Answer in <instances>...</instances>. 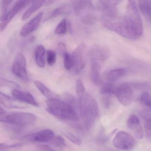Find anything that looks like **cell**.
Returning a JSON list of instances; mask_svg holds the SVG:
<instances>
[{
    "label": "cell",
    "mask_w": 151,
    "mask_h": 151,
    "mask_svg": "<svg viewBox=\"0 0 151 151\" xmlns=\"http://www.w3.org/2000/svg\"><path fill=\"white\" fill-rule=\"evenodd\" d=\"M115 33L129 40L140 38L143 33L142 20L135 1H128L127 12Z\"/></svg>",
    "instance_id": "1"
},
{
    "label": "cell",
    "mask_w": 151,
    "mask_h": 151,
    "mask_svg": "<svg viewBox=\"0 0 151 151\" xmlns=\"http://www.w3.org/2000/svg\"><path fill=\"white\" fill-rule=\"evenodd\" d=\"M47 111L57 118L65 121H76L79 116L74 105L58 98H53L47 101Z\"/></svg>",
    "instance_id": "2"
},
{
    "label": "cell",
    "mask_w": 151,
    "mask_h": 151,
    "mask_svg": "<svg viewBox=\"0 0 151 151\" xmlns=\"http://www.w3.org/2000/svg\"><path fill=\"white\" fill-rule=\"evenodd\" d=\"M79 98L80 114L84 127L90 129L96 122L99 114L98 105L95 98L85 92Z\"/></svg>",
    "instance_id": "3"
},
{
    "label": "cell",
    "mask_w": 151,
    "mask_h": 151,
    "mask_svg": "<svg viewBox=\"0 0 151 151\" xmlns=\"http://www.w3.org/2000/svg\"><path fill=\"white\" fill-rule=\"evenodd\" d=\"M36 117L29 113H13L8 114H0V122H5L19 126L31 125L35 121Z\"/></svg>",
    "instance_id": "4"
},
{
    "label": "cell",
    "mask_w": 151,
    "mask_h": 151,
    "mask_svg": "<svg viewBox=\"0 0 151 151\" xmlns=\"http://www.w3.org/2000/svg\"><path fill=\"white\" fill-rule=\"evenodd\" d=\"M136 141L134 137L125 131H119L113 140V144L117 149L128 151L134 147Z\"/></svg>",
    "instance_id": "5"
},
{
    "label": "cell",
    "mask_w": 151,
    "mask_h": 151,
    "mask_svg": "<svg viewBox=\"0 0 151 151\" xmlns=\"http://www.w3.org/2000/svg\"><path fill=\"white\" fill-rule=\"evenodd\" d=\"M12 71L17 77L24 81L27 82L29 80L26 59L22 53H18L16 56L12 64Z\"/></svg>",
    "instance_id": "6"
},
{
    "label": "cell",
    "mask_w": 151,
    "mask_h": 151,
    "mask_svg": "<svg viewBox=\"0 0 151 151\" xmlns=\"http://www.w3.org/2000/svg\"><path fill=\"white\" fill-rule=\"evenodd\" d=\"M114 95L124 106L129 105L133 102L134 92L132 87L128 83H124L116 87Z\"/></svg>",
    "instance_id": "7"
},
{
    "label": "cell",
    "mask_w": 151,
    "mask_h": 151,
    "mask_svg": "<svg viewBox=\"0 0 151 151\" xmlns=\"http://www.w3.org/2000/svg\"><path fill=\"white\" fill-rule=\"evenodd\" d=\"M31 1H19L16 2L5 15L4 18L0 23V33L4 31L6 28L8 24L14 17L21 11L23 8L28 5Z\"/></svg>",
    "instance_id": "8"
},
{
    "label": "cell",
    "mask_w": 151,
    "mask_h": 151,
    "mask_svg": "<svg viewBox=\"0 0 151 151\" xmlns=\"http://www.w3.org/2000/svg\"><path fill=\"white\" fill-rule=\"evenodd\" d=\"M85 45L81 44L76 48L73 53V66L76 73H79L85 66Z\"/></svg>",
    "instance_id": "9"
},
{
    "label": "cell",
    "mask_w": 151,
    "mask_h": 151,
    "mask_svg": "<svg viewBox=\"0 0 151 151\" xmlns=\"http://www.w3.org/2000/svg\"><path fill=\"white\" fill-rule=\"evenodd\" d=\"M54 134L51 129H46L26 136L25 138L28 141L41 143H47L54 138Z\"/></svg>",
    "instance_id": "10"
},
{
    "label": "cell",
    "mask_w": 151,
    "mask_h": 151,
    "mask_svg": "<svg viewBox=\"0 0 151 151\" xmlns=\"http://www.w3.org/2000/svg\"><path fill=\"white\" fill-rule=\"evenodd\" d=\"M43 16V12H40L29 22L25 24L20 29V35L22 37H25L35 31L39 27Z\"/></svg>",
    "instance_id": "11"
},
{
    "label": "cell",
    "mask_w": 151,
    "mask_h": 151,
    "mask_svg": "<svg viewBox=\"0 0 151 151\" xmlns=\"http://www.w3.org/2000/svg\"><path fill=\"white\" fill-rule=\"evenodd\" d=\"M110 56L109 50L106 47L101 45L94 46L90 52L91 60L101 63L106 61Z\"/></svg>",
    "instance_id": "12"
},
{
    "label": "cell",
    "mask_w": 151,
    "mask_h": 151,
    "mask_svg": "<svg viewBox=\"0 0 151 151\" xmlns=\"http://www.w3.org/2000/svg\"><path fill=\"white\" fill-rule=\"evenodd\" d=\"M127 126L128 129L134 132L137 138L141 139L143 137V130L137 116L134 114L130 115L127 121Z\"/></svg>",
    "instance_id": "13"
},
{
    "label": "cell",
    "mask_w": 151,
    "mask_h": 151,
    "mask_svg": "<svg viewBox=\"0 0 151 151\" xmlns=\"http://www.w3.org/2000/svg\"><path fill=\"white\" fill-rule=\"evenodd\" d=\"M12 95L15 99L21 103H26L33 106L39 107V104L36 102L33 96L29 92L14 89L12 91Z\"/></svg>",
    "instance_id": "14"
},
{
    "label": "cell",
    "mask_w": 151,
    "mask_h": 151,
    "mask_svg": "<svg viewBox=\"0 0 151 151\" xmlns=\"http://www.w3.org/2000/svg\"><path fill=\"white\" fill-rule=\"evenodd\" d=\"M0 103L8 109H23L25 107L23 103L1 92H0Z\"/></svg>",
    "instance_id": "15"
},
{
    "label": "cell",
    "mask_w": 151,
    "mask_h": 151,
    "mask_svg": "<svg viewBox=\"0 0 151 151\" xmlns=\"http://www.w3.org/2000/svg\"><path fill=\"white\" fill-rule=\"evenodd\" d=\"M91 80L96 85L99 86L102 83V80L100 75V63L93 60H91Z\"/></svg>",
    "instance_id": "16"
},
{
    "label": "cell",
    "mask_w": 151,
    "mask_h": 151,
    "mask_svg": "<svg viewBox=\"0 0 151 151\" xmlns=\"http://www.w3.org/2000/svg\"><path fill=\"white\" fill-rule=\"evenodd\" d=\"M53 2V1H32L31 6L23 14L22 17V21H25L27 20L33 13L40 9L42 6L50 4Z\"/></svg>",
    "instance_id": "17"
},
{
    "label": "cell",
    "mask_w": 151,
    "mask_h": 151,
    "mask_svg": "<svg viewBox=\"0 0 151 151\" xmlns=\"http://www.w3.org/2000/svg\"><path fill=\"white\" fill-rule=\"evenodd\" d=\"M127 69L125 68H118L110 71L106 75V79L109 82H114L127 74Z\"/></svg>",
    "instance_id": "18"
},
{
    "label": "cell",
    "mask_w": 151,
    "mask_h": 151,
    "mask_svg": "<svg viewBox=\"0 0 151 151\" xmlns=\"http://www.w3.org/2000/svg\"><path fill=\"white\" fill-rule=\"evenodd\" d=\"M71 2L76 14H80L83 11L92 6V1H73Z\"/></svg>",
    "instance_id": "19"
},
{
    "label": "cell",
    "mask_w": 151,
    "mask_h": 151,
    "mask_svg": "<svg viewBox=\"0 0 151 151\" xmlns=\"http://www.w3.org/2000/svg\"><path fill=\"white\" fill-rule=\"evenodd\" d=\"M35 58L37 65L40 67H43L44 63V55L45 49L42 45H38L35 50Z\"/></svg>",
    "instance_id": "20"
},
{
    "label": "cell",
    "mask_w": 151,
    "mask_h": 151,
    "mask_svg": "<svg viewBox=\"0 0 151 151\" xmlns=\"http://www.w3.org/2000/svg\"><path fill=\"white\" fill-rule=\"evenodd\" d=\"M138 5L142 14L151 23V6L150 1H138Z\"/></svg>",
    "instance_id": "21"
},
{
    "label": "cell",
    "mask_w": 151,
    "mask_h": 151,
    "mask_svg": "<svg viewBox=\"0 0 151 151\" xmlns=\"http://www.w3.org/2000/svg\"><path fill=\"white\" fill-rule=\"evenodd\" d=\"M34 84L38 89L40 91L41 93L48 99L56 98L55 94L40 82L35 81Z\"/></svg>",
    "instance_id": "22"
},
{
    "label": "cell",
    "mask_w": 151,
    "mask_h": 151,
    "mask_svg": "<svg viewBox=\"0 0 151 151\" xmlns=\"http://www.w3.org/2000/svg\"><path fill=\"white\" fill-rule=\"evenodd\" d=\"M70 11V8L67 5H63L62 7L57 8L55 9L52 12L48 17L45 19V20H48L50 19L60 15L63 14H66L69 12Z\"/></svg>",
    "instance_id": "23"
},
{
    "label": "cell",
    "mask_w": 151,
    "mask_h": 151,
    "mask_svg": "<svg viewBox=\"0 0 151 151\" xmlns=\"http://www.w3.org/2000/svg\"><path fill=\"white\" fill-rule=\"evenodd\" d=\"M13 1H2L1 3V12H0V21H1L7 12L10 9L9 6Z\"/></svg>",
    "instance_id": "24"
},
{
    "label": "cell",
    "mask_w": 151,
    "mask_h": 151,
    "mask_svg": "<svg viewBox=\"0 0 151 151\" xmlns=\"http://www.w3.org/2000/svg\"><path fill=\"white\" fill-rule=\"evenodd\" d=\"M67 20L65 18L63 19L56 28L55 33L57 35L64 34L67 32Z\"/></svg>",
    "instance_id": "25"
},
{
    "label": "cell",
    "mask_w": 151,
    "mask_h": 151,
    "mask_svg": "<svg viewBox=\"0 0 151 151\" xmlns=\"http://www.w3.org/2000/svg\"><path fill=\"white\" fill-rule=\"evenodd\" d=\"M115 88L116 87H114L113 84L111 82H107L103 85L100 90V93L101 95H105V94L114 95Z\"/></svg>",
    "instance_id": "26"
},
{
    "label": "cell",
    "mask_w": 151,
    "mask_h": 151,
    "mask_svg": "<svg viewBox=\"0 0 151 151\" xmlns=\"http://www.w3.org/2000/svg\"><path fill=\"white\" fill-rule=\"evenodd\" d=\"M101 102L103 105L106 108H108L112 104L113 102V95L111 94H105L102 95Z\"/></svg>",
    "instance_id": "27"
},
{
    "label": "cell",
    "mask_w": 151,
    "mask_h": 151,
    "mask_svg": "<svg viewBox=\"0 0 151 151\" xmlns=\"http://www.w3.org/2000/svg\"><path fill=\"white\" fill-rule=\"evenodd\" d=\"M97 19L96 16L91 13H88L82 17V21L85 25H91L96 22Z\"/></svg>",
    "instance_id": "28"
},
{
    "label": "cell",
    "mask_w": 151,
    "mask_h": 151,
    "mask_svg": "<svg viewBox=\"0 0 151 151\" xmlns=\"http://www.w3.org/2000/svg\"><path fill=\"white\" fill-rule=\"evenodd\" d=\"M63 57L65 68L67 70H70L73 66L72 56L66 52L63 55Z\"/></svg>",
    "instance_id": "29"
},
{
    "label": "cell",
    "mask_w": 151,
    "mask_h": 151,
    "mask_svg": "<svg viewBox=\"0 0 151 151\" xmlns=\"http://www.w3.org/2000/svg\"><path fill=\"white\" fill-rule=\"evenodd\" d=\"M53 143L59 148H64L66 146V143L64 138L61 136L58 135L53 138Z\"/></svg>",
    "instance_id": "30"
},
{
    "label": "cell",
    "mask_w": 151,
    "mask_h": 151,
    "mask_svg": "<svg viewBox=\"0 0 151 151\" xmlns=\"http://www.w3.org/2000/svg\"><path fill=\"white\" fill-rule=\"evenodd\" d=\"M47 62L49 65L52 66L56 61V53L53 51L49 50L47 51Z\"/></svg>",
    "instance_id": "31"
},
{
    "label": "cell",
    "mask_w": 151,
    "mask_h": 151,
    "mask_svg": "<svg viewBox=\"0 0 151 151\" xmlns=\"http://www.w3.org/2000/svg\"><path fill=\"white\" fill-rule=\"evenodd\" d=\"M76 91L78 98L81 96L86 92L83 84L80 79L77 80L76 81Z\"/></svg>",
    "instance_id": "32"
},
{
    "label": "cell",
    "mask_w": 151,
    "mask_h": 151,
    "mask_svg": "<svg viewBox=\"0 0 151 151\" xmlns=\"http://www.w3.org/2000/svg\"><path fill=\"white\" fill-rule=\"evenodd\" d=\"M64 135L74 144L77 145H80L81 144V140L73 134L70 133H65Z\"/></svg>",
    "instance_id": "33"
},
{
    "label": "cell",
    "mask_w": 151,
    "mask_h": 151,
    "mask_svg": "<svg viewBox=\"0 0 151 151\" xmlns=\"http://www.w3.org/2000/svg\"><path fill=\"white\" fill-rule=\"evenodd\" d=\"M144 128L146 139L151 143V124L146 121L144 125Z\"/></svg>",
    "instance_id": "34"
},
{
    "label": "cell",
    "mask_w": 151,
    "mask_h": 151,
    "mask_svg": "<svg viewBox=\"0 0 151 151\" xmlns=\"http://www.w3.org/2000/svg\"><path fill=\"white\" fill-rule=\"evenodd\" d=\"M151 100V96L149 93H144L141 95L140 101L142 103L145 105Z\"/></svg>",
    "instance_id": "35"
},
{
    "label": "cell",
    "mask_w": 151,
    "mask_h": 151,
    "mask_svg": "<svg viewBox=\"0 0 151 151\" xmlns=\"http://www.w3.org/2000/svg\"><path fill=\"white\" fill-rule=\"evenodd\" d=\"M19 145H20V144H13V145H8V144H6L0 143V150H5L10 149V148L18 147Z\"/></svg>",
    "instance_id": "36"
},
{
    "label": "cell",
    "mask_w": 151,
    "mask_h": 151,
    "mask_svg": "<svg viewBox=\"0 0 151 151\" xmlns=\"http://www.w3.org/2000/svg\"><path fill=\"white\" fill-rule=\"evenodd\" d=\"M38 149L40 151H55L50 148L48 145L45 144H40L38 145Z\"/></svg>",
    "instance_id": "37"
},
{
    "label": "cell",
    "mask_w": 151,
    "mask_h": 151,
    "mask_svg": "<svg viewBox=\"0 0 151 151\" xmlns=\"http://www.w3.org/2000/svg\"><path fill=\"white\" fill-rule=\"evenodd\" d=\"M58 50L59 53L63 56L65 53L66 52V50H65V47L64 44H63V43L59 44L58 46Z\"/></svg>",
    "instance_id": "38"
},
{
    "label": "cell",
    "mask_w": 151,
    "mask_h": 151,
    "mask_svg": "<svg viewBox=\"0 0 151 151\" xmlns=\"http://www.w3.org/2000/svg\"><path fill=\"white\" fill-rule=\"evenodd\" d=\"M5 114V111L4 109L0 107V114Z\"/></svg>",
    "instance_id": "39"
},
{
    "label": "cell",
    "mask_w": 151,
    "mask_h": 151,
    "mask_svg": "<svg viewBox=\"0 0 151 151\" xmlns=\"http://www.w3.org/2000/svg\"><path fill=\"white\" fill-rule=\"evenodd\" d=\"M146 106H148V107H150V108L151 109V100L148 103L146 104Z\"/></svg>",
    "instance_id": "40"
},
{
    "label": "cell",
    "mask_w": 151,
    "mask_h": 151,
    "mask_svg": "<svg viewBox=\"0 0 151 151\" xmlns=\"http://www.w3.org/2000/svg\"><path fill=\"white\" fill-rule=\"evenodd\" d=\"M146 121H147V122H148L149 123H150V124H151V118L148 119Z\"/></svg>",
    "instance_id": "41"
},
{
    "label": "cell",
    "mask_w": 151,
    "mask_h": 151,
    "mask_svg": "<svg viewBox=\"0 0 151 151\" xmlns=\"http://www.w3.org/2000/svg\"><path fill=\"white\" fill-rule=\"evenodd\" d=\"M150 1V3L151 6V1Z\"/></svg>",
    "instance_id": "42"
}]
</instances>
